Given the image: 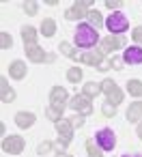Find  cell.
Instances as JSON below:
<instances>
[{
    "label": "cell",
    "instance_id": "1",
    "mask_svg": "<svg viewBox=\"0 0 142 157\" xmlns=\"http://www.w3.org/2000/svg\"><path fill=\"white\" fill-rule=\"evenodd\" d=\"M97 41H99L97 28H93L90 24H78V28H75L78 48H93V45H97Z\"/></svg>",
    "mask_w": 142,
    "mask_h": 157
},
{
    "label": "cell",
    "instance_id": "2",
    "mask_svg": "<svg viewBox=\"0 0 142 157\" xmlns=\"http://www.w3.org/2000/svg\"><path fill=\"white\" fill-rule=\"evenodd\" d=\"M127 26H129V20H127L121 11L112 13V15L106 20V28H108L112 35H121V33H125V30H127Z\"/></svg>",
    "mask_w": 142,
    "mask_h": 157
},
{
    "label": "cell",
    "instance_id": "3",
    "mask_svg": "<svg viewBox=\"0 0 142 157\" xmlns=\"http://www.w3.org/2000/svg\"><path fill=\"white\" fill-rule=\"evenodd\" d=\"M101 93H106L108 101L114 103V105H118V103L123 101V90L116 86L114 80H103V82H101Z\"/></svg>",
    "mask_w": 142,
    "mask_h": 157
},
{
    "label": "cell",
    "instance_id": "4",
    "mask_svg": "<svg viewBox=\"0 0 142 157\" xmlns=\"http://www.w3.org/2000/svg\"><path fill=\"white\" fill-rule=\"evenodd\" d=\"M24 146H26V142L22 136H5V140H2V151L9 155H20L24 151Z\"/></svg>",
    "mask_w": 142,
    "mask_h": 157
},
{
    "label": "cell",
    "instance_id": "5",
    "mask_svg": "<svg viewBox=\"0 0 142 157\" xmlns=\"http://www.w3.org/2000/svg\"><path fill=\"white\" fill-rule=\"evenodd\" d=\"M95 140H97V144H99V148L101 151H112L114 146H116V136H114V131L112 129H99L97 131V136H95Z\"/></svg>",
    "mask_w": 142,
    "mask_h": 157
},
{
    "label": "cell",
    "instance_id": "6",
    "mask_svg": "<svg viewBox=\"0 0 142 157\" xmlns=\"http://www.w3.org/2000/svg\"><path fill=\"white\" fill-rule=\"evenodd\" d=\"M56 131L63 140V142H58V146H67L73 138V123L67 121V118H60V121H56Z\"/></svg>",
    "mask_w": 142,
    "mask_h": 157
},
{
    "label": "cell",
    "instance_id": "7",
    "mask_svg": "<svg viewBox=\"0 0 142 157\" xmlns=\"http://www.w3.org/2000/svg\"><path fill=\"white\" fill-rule=\"evenodd\" d=\"M71 108H73L78 114H82V116L93 114V103H90V97H86L84 93H82V95H75V97L71 99Z\"/></svg>",
    "mask_w": 142,
    "mask_h": 157
},
{
    "label": "cell",
    "instance_id": "8",
    "mask_svg": "<svg viewBox=\"0 0 142 157\" xmlns=\"http://www.w3.org/2000/svg\"><path fill=\"white\" fill-rule=\"evenodd\" d=\"M90 5H93V0H80V2H75L71 9L65 11V17H67V20H82L84 15H88L86 9H88Z\"/></svg>",
    "mask_w": 142,
    "mask_h": 157
},
{
    "label": "cell",
    "instance_id": "9",
    "mask_svg": "<svg viewBox=\"0 0 142 157\" xmlns=\"http://www.w3.org/2000/svg\"><path fill=\"white\" fill-rule=\"evenodd\" d=\"M67 88H63V86H54L52 90H50V105H65V101H67Z\"/></svg>",
    "mask_w": 142,
    "mask_h": 157
},
{
    "label": "cell",
    "instance_id": "10",
    "mask_svg": "<svg viewBox=\"0 0 142 157\" xmlns=\"http://www.w3.org/2000/svg\"><path fill=\"white\" fill-rule=\"evenodd\" d=\"M123 60L127 65H142V48H127L123 54Z\"/></svg>",
    "mask_w": 142,
    "mask_h": 157
},
{
    "label": "cell",
    "instance_id": "11",
    "mask_svg": "<svg viewBox=\"0 0 142 157\" xmlns=\"http://www.w3.org/2000/svg\"><path fill=\"white\" fill-rule=\"evenodd\" d=\"M26 73H28L26 63H22V60H13V63L9 65V75H11V78H15V80H24Z\"/></svg>",
    "mask_w": 142,
    "mask_h": 157
},
{
    "label": "cell",
    "instance_id": "12",
    "mask_svg": "<svg viewBox=\"0 0 142 157\" xmlns=\"http://www.w3.org/2000/svg\"><path fill=\"white\" fill-rule=\"evenodd\" d=\"M26 56H28V60H33V63H43V60H48V54H45L39 45H26Z\"/></svg>",
    "mask_w": 142,
    "mask_h": 157
},
{
    "label": "cell",
    "instance_id": "13",
    "mask_svg": "<svg viewBox=\"0 0 142 157\" xmlns=\"http://www.w3.org/2000/svg\"><path fill=\"white\" fill-rule=\"evenodd\" d=\"M35 121H37V118H35L33 112H17V114H15V125H17L20 129H28V127H33Z\"/></svg>",
    "mask_w": 142,
    "mask_h": 157
},
{
    "label": "cell",
    "instance_id": "14",
    "mask_svg": "<svg viewBox=\"0 0 142 157\" xmlns=\"http://www.w3.org/2000/svg\"><path fill=\"white\" fill-rule=\"evenodd\" d=\"M0 99H2V103H11V101L15 99V90L9 86L7 78L0 80Z\"/></svg>",
    "mask_w": 142,
    "mask_h": 157
},
{
    "label": "cell",
    "instance_id": "15",
    "mask_svg": "<svg viewBox=\"0 0 142 157\" xmlns=\"http://www.w3.org/2000/svg\"><path fill=\"white\" fill-rule=\"evenodd\" d=\"M80 60H82L84 65H95V67H99V65L103 63V52L99 50V52H86V54H80Z\"/></svg>",
    "mask_w": 142,
    "mask_h": 157
},
{
    "label": "cell",
    "instance_id": "16",
    "mask_svg": "<svg viewBox=\"0 0 142 157\" xmlns=\"http://www.w3.org/2000/svg\"><path fill=\"white\" fill-rule=\"evenodd\" d=\"M127 121L129 123H140L142 121V101H133L127 108Z\"/></svg>",
    "mask_w": 142,
    "mask_h": 157
},
{
    "label": "cell",
    "instance_id": "17",
    "mask_svg": "<svg viewBox=\"0 0 142 157\" xmlns=\"http://www.w3.org/2000/svg\"><path fill=\"white\" fill-rule=\"evenodd\" d=\"M118 48H123V39L121 37H106L103 41H101V52L106 54V52H114V50H118Z\"/></svg>",
    "mask_w": 142,
    "mask_h": 157
},
{
    "label": "cell",
    "instance_id": "18",
    "mask_svg": "<svg viewBox=\"0 0 142 157\" xmlns=\"http://www.w3.org/2000/svg\"><path fill=\"white\" fill-rule=\"evenodd\" d=\"M22 39H24V45H37V30L33 26H24L22 28Z\"/></svg>",
    "mask_w": 142,
    "mask_h": 157
},
{
    "label": "cell",
    "instance_id": "19",
    "mask_svg": "<svg viewBox=\"0 0 142 157\" xmlns=\"http://www.w3.org/2000/svg\"><path fill=\"white\" fill-rule=\"evenodd\" d=\"M86 20L90 22V26H93V28H99L101 24H106V22H103V17H101V13H99L97 9H93V11H88V15H86Z\"/></svg>",
    "mask_w": 142,
    "mask_h": 157
},
{
    "label": "cell",
    "instance_id": "20",
    "mask_svg": "<svg viewBox=\"0 0 142 157\" xmlns=\"http://www.w3.org/2000/svg\"><path fill=\"white\" fill-rule=\"evenodd\" d=\"M63 110H65V105H50V108L45 110V114H48V118H52V121L56 123V121L63 118Z\"/></svg>",
    "mask_w": 142,
    "mask_h": 157
},
{
    "label": "cell",
    "instance_id": "21",
    "mask_svg": "<svg viewBox=\"0 0 142 157\" xmlns=\"http://www.w3.org/2000/svg\"><path fill=\"white\" fill-rule=\"evenodd\" d=\"M41 33H43V37H54V33H56V22H54V20H43Z\"/></svg>",
    "mask_w": 142,
    "mask_h": 157
},
{
    "label": "cell",
    "instance_id": "22",
    "mask_svg": "<svg viewBox=\"0 0 142 157\" xmlns=\"http://www.w3.org/2000/svg\"><path fill=\"white\" fill-rule=\"evenodd\" d=\"M99 93H101V84H95V82H86V84H84V95H86V97L93 99V97H97Z\"/></svg>",
    "mask_w": 142,
    "mask_h": 157
},
{
    "label": "cell",
    "instance_id": "23",
    "mask_svg": "<svg viewBox=\"0 0 142 157\" xmlns=\"http://www.w3.org/2000/svg\"><path fill=\"white\" fill-rule=\"evenodd\" d=\"M127 90H129V95H133V97H142V82H140V80H129V82H127Z\"/></svg>",
    "mask_w": 142,
    "mask_h": 157
},
{
    "label": "cell",
    "instance_id": "24",
    "mask_svg": "<svg viewBox=\"0 0 142 157\" xmlns=\"http://www.w3.org/2000/svg\"><path fill=\"white\" fill-rule=\"evenodd\" d=\"M60 52H63L67 58H71V60H78V56H80V54L73 50V45H69V43H65V41L60 43Z\"/></svg>",
    "mask_w": 142,
    "mask_h": 157
},
{
    "label": "cell",
    "instance_id": "25",
    "mask_svg": "<svg viewBox=\"0 0 142 157\" xmlns=\"http://www.w3.org/2000/svg\"><path fill=\"white\" fill-rule=\"evenodd\" d=\"M67 80L73 82V84H78V82L82 80V69H80V67H71V69L67 71Z\"/></svg>",
    "mask_w": 142,
    "mask_h": 157
},
{
    "label": "cell",
    "instance_id": "26",
    "mask_svg": "<svg viewBox=\"0 0 142 157\" xmlns=\"http://www.w3.org/2000/svg\"><path fill=\"white\" fill-rule=\"evenodd\" d=\"M86 151H88V157H103V155H101L99 144H95L93 140H88V142H86Z\"/></svg>",
    "mask_w": 142,
    "mask_h": 157
},
{
    "label": "cell",
    "instance_id": "27",
    "mask_svg": "<svg viewBox=\"0 0 142 157\" xmlns=\"http://www.w3.org/2000/svg\"><path fill=\"white\" fill-rule=\"evenodd\" d=\"M101 112H103V116H108V118H110V116H114V114H116V105H114V103H110V101H106V103L101 105Z\"/></svg>",
    "mask_w": 142,
    "mask_h": 157
},
{
    "label": "cell",
    "instance_id": "28",
    "mask_svg": "<svg viewBox=\"0 0 142 157\" xmlns=\"http://www.w3.org/2000/svg\"><path fill=\"white\" fill-rule=\"evenodd\" d=\"M0 45H2V50H9L13 45V39L9 33H0Z\"/></svg>",
    "mask_w": 142,
    "mask_h": 157
},
{
    "label": "cell",
    "instance_id": "29",
    "mask_svg": "<svg viewBox=\"0 0 142 157\" xmlns=\"http://www.w3.org/2000/svg\"><path fill=\"white\" fill-rule=\"evenodd\" d=\"M121 5H123V0H106V7H108L110 11H114V13L121 9Z\"/></svg>",
    "mask_w": 142,
    "mask_h": 157
},
{
    "label": "cell",
    "instance_id": "30",
    "mask_svg": "<svg viewBox=\"0 0 142 157\" xmlns=\"http://www.w3.org/2000/svg\"><path fill=\"white\" fill-rule=\"evenodd\" d=\"M37 9H39L37 2H26V5H24V11H26L28 15H37Z\"/></svg>",
    "mask_w": 142,
    "mask_h": 157
},
{
    "label": "cell",
    "instance_id": "31",
    "mask_svg": "<svg viewBox=\"0 0 142 157\" xmlns=\"http://www.w3.org/2000/svg\"><path fill=\"white\" fill-rule=\"evenodd\" d=\"M50 151H52V142H43V144L37 146V153H39V155H45V153H50Z\"/></svg>",
    "mask_w": 142,
    "mask_h": 157
},
{
    "label": "cell",
    "instance_id": "32",
    "mask_svg": "<svg viewBox=\"0 0 142 157\" xmlns=\"http://www.w3.org/2000/svg\"><path fill=\"white\" fill-rule=\"evenodd\" d=\"M131 39H133L136 43H142V26H136V28H133V33H131Z\"/></svg>",
    "mask_w": 142,
    "mask_h": 157
},
{
    "label": "cell",
    "instance_id": "33",
    "mask_svg": "<svg viewBox=\"0 0 142 157\" xmlns=\"http://www.w3.org/2000/svg\"><path fill=\"white\" fill-rule=\"evenodd\" d=\"M71 123H73V127H82V125H84V116H82V114H75V116L71 118Z\"/></svg>",
    "mask_w": 142,
    "mask_h": 157
},
{
    "label": "cell",
    "instance_id": "34",
    "mask_svg": "<svg viewBox=\"0 0 142 157\" xmlns=\"http://www.w3.org/2000/svg\"><path fill=\"white\" fill-rule=\"evenodd\" d=\"M110 67H112V60H103V63H101V65H99L97 69H99V71H108Z\"/></svg>",
    "mask_w": 142,
    "mask_h": 157
},
{
    "label": "cell",
    "instance_id": "35",
    "mask_svg": "<svg viewBox=\"0 0 142 157\" xmlns=\"http://www.w3.org/2000/svg\"><path fill=\"white\" fill-rule=\"evenodd\" d=\"M138 138L142 140V123H138Z\"/></svg>",
    "mask_w": 142,
    "mask_h": 157
},
{
    "label": "cell",
    "instance_id": "36",
    "mask_svg": "<svg viewBox=\"0 0 142 157\" xmlns=\"http://www.w3.org/2000/svg\"><path fill=\"white\" fill-rule=\"evenodd\" d=\"M56 157H71V155H69V153H58Z\"/></svg>",
    "mask_w": 142,
    "mask_h": 157
},
{
    "label": "cell",
    "instance_id": "37",
    "mask_svg": "<svg viewBox=\"0 0 142 157\" xmlns=\"http://www.w3.org/2000/svg\"><path fill=\"white\" fill-rule=\"evenodd\" d=\"M123 157H140V155H123Z\"/></svg>",
    "mask_w": 142,
    "mask_h": 157
}]
</instances>
